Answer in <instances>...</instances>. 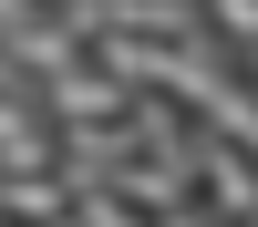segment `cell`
Returning a JSON list of instances; mask_svg holds the SVG:
<instances>
[{
	"instance_id": "cell-1",
	"label": "cell",
	"mask_w": 258,
	"mask_h": 227,
	"mask_svg": "<svg viewBox=\"0 0 258 227\" xmlns=\"http://www.w3.org/2000/svg\"><path fill=\"white\" fill-rule=\"evenodd\" d=\"M41 103H52V114H124V103H135V83H114L93 52H62L52 72H41Z\"/></svg>"
}]
</instances>
